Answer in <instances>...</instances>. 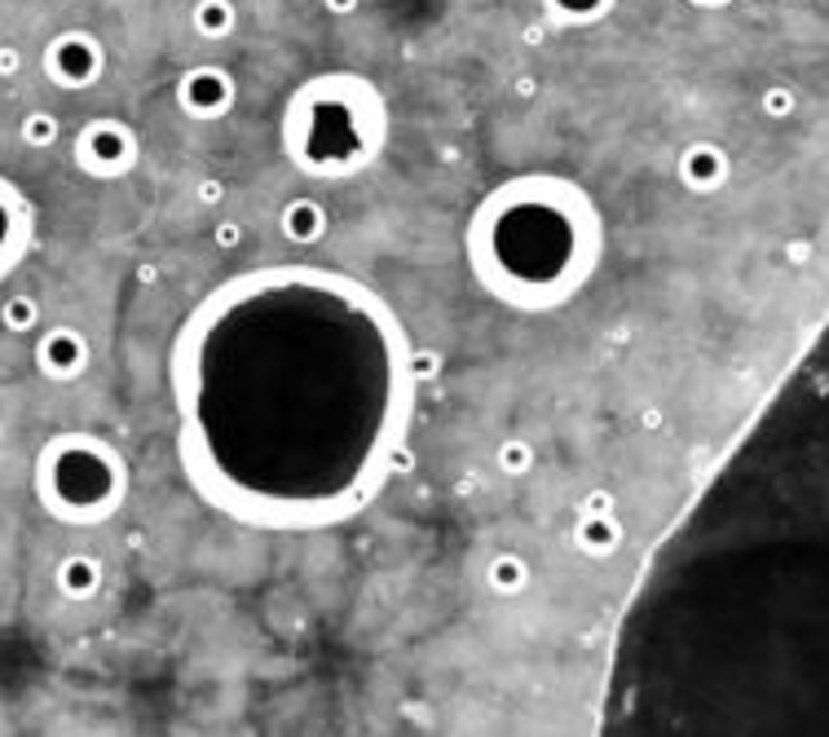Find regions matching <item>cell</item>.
<instances>
[{
	"mask_svg": "<svg viewBox=\"0 0 829 737\" xmlns=\"http://www.w3.org/2000/svg\"><path fill=\"white\" fill-rule=\"evenodd\" d=\"M318 226H323V213H318L314 204H296V208L287 213L292 239H318Z\"/></svg>",
	"mask_w": 829,
	"mask_h": 737,
	"instance_id": "1",
	"label": "cell"
},
{
	"mask_svg": "<svg viewBox=\"0 0 829 737\" xmlns=\"http://www.w3.org/2000/svg\"><path fill=\"white\" fill-rule=\"evenodd\" d=\"M195 18H199V27H204V31H213V36H217V31H226V22H230V9H226L221 0H204V9H199Z\"/></svg>",
	"mask_w": 829,
	"mask_h": 737,
	"instance_id": "2",
	"label": "cell"
},
{
	"mask_svg": "<svg viewBox=\"0 0 829 737\" xmlns=\"http://www.w3.org/2000/svg\"><path fill=\"white\" fill-rule=\"evenodd\" d=\"M27 137H31V141H49V137H53V120H49V116H31V120H27Z\"/></svg>",
	"mask_w": 829,
	"mask_h": 737,
	"instance_id": "3",
	"label": "cell"
},
{
	"mask_svg": "<svg viewBox=\"0 0 829 737\" xmlns=\"http://www.w3.org/2000/svg\"><path fill=\"white\" fill-rule=\"evenodd\" d=\"M18 67V58H13V49H0V71H13Z\"/></svg>",
	"mask_w": 829,
	"mask_h": 737,
	"instance_id": "4",
	"label": "cell"
}]
</instances>
